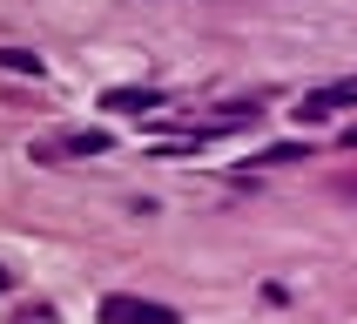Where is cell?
I'll return each instance as SVG.
<instances>
[{
    "label": "cell",
    "instance_id": "obj_1",
    "mask_svg": "<svg viewBox=\"0 0 357 324\" xmlns=\"http://www.w3.org/2000/svg\"><path fill=\"white\" fill-rule=\"evenodd\" d=\"M101 324H182L169 304L155 297H128V290H115V297H101Z\"/></svg>",
    "mask_w": 357,
    "mask_h": 324
},
{
    "label": "cell",
    "instance_id": "obj_2",
    "mask_svg": "<svg viewBox=\"0 0 357 324\" xmlns=\"http://www.w3.org/2000/svg\"><path fill=\"white\" fill-rule=\"evenodd\" d=\"M344 101H357V95H351V81H344V88H324V95H303L297 122H331V115L344 108Z\"/></svg>",
    "mask_w": 357,
    "mask_h": 324
},
{
    "label": "cell",
    "instance_id": "obj_3",
    "mask_svg": "<svg viewBox=\"0 0 357 324\" xmlns=\"http://www.w3.org/2000/svg\"><path fill=\"white\" fill-rule=\"evenodd\" d=\"M101 108L135 115V108H162V95H155V88H108V95H101Z\"/></svg>",
    "mask_w": 357,
    "mask_h": 324
},
{
    "label": "cell",
    "instance_id": "obj_4",
    "mask_svg": "<svg viewBox=\"0 0 357 324\" xmlns=\"http://www.w3.org/2000/svg\"><path fill=\"white\" fill-rule=\"evenodd\" d=\"M61 149L68 156H108V135L101 128H75V135H61Z\"/></svg>",
    "mask_w": 357,
    "mask_h": 324
},
{
    "label": "cell",
    "instance_id": "obj_5",
    "mask_svg": "<svg viewBox=\"0 0 357 324\" xmlns=\"http://www.w3.org/2000/svg\"><path fill=\"white\" fill-rule=\"evenodd\" d=\"M0 68H7V75H34L40 81V54H34V47H0Z\"/></svg>",
    "mask_w": 357,
    "mask_h": 324
},
{
    "label": "cell",
    "instance_id": "obj_6",
    "mask_svg": "<svg viewBox=\"0 0 357 324\" xmlns=\"http://www.w3.org/2000/svg\"><path fill=\"white\" fill-rule=\"evenodd\" d=\"M7 284H14V270H7V263H0V290H7Z\"/></svg>",
    "mask_w": 357,
    "mask_h": 324
},
{
    "label": "cell",
    "instance_id": "obj_7",
    "mask_svg": "<svg viewBox=\"0 0 357 324\" xmlns=\"http://www.w3.org/2000/svg\"><path fill=\"white\" fill-rule=\"evenodd\" d=\"M351 95H357V81H351Z\"/></svg>",
    "mask_w": 357,
    "mask_h": 324
}]
</instances>
